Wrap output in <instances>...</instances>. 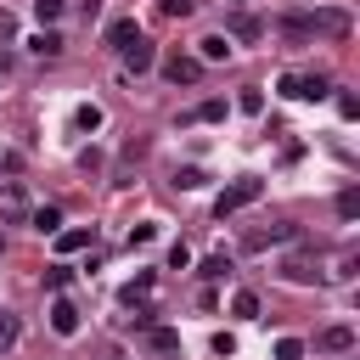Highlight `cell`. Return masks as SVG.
Wrapping results in <instances>:
<instances>
[{"label":"cell","instance_id":"1","mask_svg":"<svg viewBox=\"0 0 360 360\" xmlns=\"http://www.w3.org/2000/svg\"><path fill=\"white\" fill-rule=\"evenodd\" d=\"M264 197V180L259 174H242V180H231L219 197H214V219H231L236 208H248V202H259Z\"/></svg>","mask_w":360,"mask_h":360},{"label":"cell","instance_id":"2","mask_svg":"<svg viewBox=\"0 0 360 360\" xmlns=\"http://www.w3.org/2000/svg\"><path fill=\"white\" fill-rule=\"evenodd\" d=\"M304 231L292 225V219H276V225H253L248 236H242V248L248 253H264V248H281V242H298Z\"/></svg>","mask_w":360,"mask_h":360},{"label":"cell","instance_id":"3","mask_svg":"<svg viewBox=\"0 0 360 360\" xmlns=\"http://www.w3.org/2000/svg\"><path fill=\"white\" fill-rule=\"evenodd\" d=\"M276 90H281V96H292V101H321L332 84H326V73H281V79H276Z\"/></svg>","mask_w":360,"mask_h":360},{"label":"cell","instance_id":"4","mask_svg":"<svg viewBox=\"0 0 360 360\" xmlns=\"http://www.w3.org/2000/svg\"><path fill=\"white\" fill-rule=\"evenodd\" d=\"M0 225H28V191L17 180L0 186Z\"/></svg>","mask_w":360,"mask_h":360},{"label":"cell","instance_id":"5","mask_svg":"<svg viewBox=\"0 0 360 360\" xmlns=\"http://www.w3.org/2000/svg\"><path fill=\"white\" fill-rule=\"evenodd\" d=\"M309 28H315V34H326V39H349V11H338V6L309 11Z\"/></svg>","mask_w":360,"mask_h":360},{"label":"cell","instance_id":"6","mask_svg":"<svg viewBox=\"0 0 360 360\" xmlns=\"http://www.w3.org/2000/svg\"><path fill=\"white\" fill-rule=\"evenodd\" d=\"M163 79H169V84H197V79H202V62L174 51V56H163Z\"/></svg>","mask_w":360,"mask_h":360},{"label":"cell","instance_id":"7","mask_svg":"<svg viewBox=\"0 0 360 360\" xmlns=\"http://www.w3.org/2000/svg\"><path fill=\"white\" fill-rule=\"evenodd\" d=\"M281 276L298 281V287H309V281H321V264H315L309 253H287V259H281Z\"/></svg>","mask_w":360,"mask_h":360},{"label":"cell","instance_id":"8","mask_svg":"<svg viewBox=\"0 0 360 360\" xmlns=\"http://www.w3.org/2000/svg\"><path fill=\"white\" fill-rule=\"evenodd\" d=\"M276 34H281V39H292V45H309V39H315V28H309V17H304V11L276 17Z\"/></svg>","mask_w":360,"mask_h":360},{"label":"cell","instance_id":"9","mask_svg":"<svg viewBox=\"0 0 360 360\" xmlns=\"http://www.w3.org/2000/svg\"><path fill=\"white\" fill-rule=\"evenodd\" d=\"M315 349H321V354H349V349H354V326H326V332L315 338Z\"/></svg>","mask_w":360,"mask_h":360},{"label":"cell","instance_id":"10","mask_svg":"<svg viewBox=\"0 0 360 360\" xmlns=\"http://www.w3.org/2000/svg\"><path fill=\"white\" fill-rule=\"evenodd\" d=\"M135 39H141V22H135V17H112V22H107V45H112V51H124V45H135Z\"/></svg>","mask_w":360,"mask_h":360},{"label":"cell","instance_id":"11","mask_svg":"<svg viewBox=\"0 0 360 360\" xmlns=\"http://www.w3.org/2000/svg\"><path fill=\"white\" fill-rule=\"evenodd\" d=\"M51 332H56V338H73V332H79V309H73L68 298L51 304Z\"/></svg>","mask_w":360,"mask_h":360},{"label":"cell","instance_id":"12","mask_svg":"<svg viewBox=\"0 0 360 360\" xmlns=\"http://www.w3.org/2000/svg\"><path fill=\"white\" fill-rule=\"evenodd\" d=\"M152 62H158V51H152V45H146V34H141V39H135V45H124V68H129V73H146V68H152Z\"/></svg>","mask_w":360,"mask_h":360},{"label":"cell","instance_id":"13","mask_svg":"<svg viewBox=\"0 0 360 360\" xmlns=\"http://www.w3.org/2000/svg\"><path fill=\"white\" fill-rule=\"evenodd\" d=\"M146 158V141H129L124 152H118V169H112V186H129V169Z\"/></svg>","mask_w":360,"mask_h":360},{"label":"cell","instance_id":"14","mask_svg":"<svg viewBox=\"0 0 360 360\" xmlns=\"http://www.w3.org/2000/svg\"><path fill=\"white\" fill-rule=\"evenodd\" d=\"M236 39H264V22L253 17V11H231V22H225Z\"/></svg>","mask_w":360,"mask_h":360},{"label":"cell","instance_id":"15","mask_svg":"<svg viewBox=\"0 0 360 360\" xmlns=\"http://www.w3.org/2000/svg\"><path fill=\"white\" fill-rule=\"evenodd\" d=\"M28 51H34V56H62V34H56V28H39V34L28 39Z\"/></svg>","mask_w":360,"mask_h":360},{"label":"cell","instance_id":"16","mask_svg":"<svg viewBox=\"0 0 360 360\" xmlns=\"http://www.w3.org/2000/svg\"><path fill=\"white\" fill-rule=\"evenodd\" d=\"M225 56H231L225 34H208V39H197V62H225Z\"/></svg>","mask_w":360,"mask_h":360},{"label":"cell","instance_id":"17","mask_svg":"<svg viewBox=\"0 0 360 360\" xmlns=\"http://www.w3.org/2000/svg\"><path fill=\"white\" fill-rule=\"evenodd\" d=\"M28 225H34L39 236H56V231H62V214H56V208H28Z\"/></svg>","mask_w":360,"mask_h":360},{"label":"cell","instance_id":"18","mask_svg":"<svg viewBox=\"0 0 360 360\" xmlns=\"http://www.w3.org/2000/svg\"><path fill=\"white\" fill-rule=\"evenodd\" d=\"M146 349H158V354H174V349H180V332H169V326H146Z\"/></svg>","mask_w":360,"mask_h":360},{"label":"cell","instance_id":"19","mask_svg":"<svg viewBox=\"0 0 360 360\" xmlns=\"http://www.w3.org/2000/svg\"><path fill=\"white\" fill-rule=\"evenodd\" d=\"M90 248V231H56V253H79Z\"/></svg>","mask_w":360,"mask_h":360},{"label":"cell","instance_id":"20","mask_svg":"<svg viewBox=\"0 0 360 360\" xmlns=\"http://www.w3.org/2000/svg\"><path fill=\"white\" fill-rule=\"evenodd\" d=\"M231 315H242V321H253V315H259V292H248V287H242V292L231 298Z\"/></svg>","mask_w":360,"mask_h":360},{"label":"cell","instance_id":"21","mask_svg":"<svg viewBox=\"0 0 360 360\" xmlns=\"http://www.w3.org/2000/svg\"><path fill=\"white\" fill-rule=\"evenodd\" d=\"M236 107H242L248 118H253V112H264V90H259V84H248V90L236 96Z\"/></svg>","mask_w":360,"mask_h":360},{"label":"cell","instance_id":"22","mask_svg":"<svg viewBox=\"0 0 360 360\" xmlns=\"http://www.w3.org/2000/svg\"><path fill=\"white\" fill-rule=\"evenodd\" d=\"M202 180H208V174H202L197 163H186V169H174V186H180V191H197Z\"/></svg>","mask_w":360,"mask_h":360},{"label":"cell","instance_id":"23","mask_svg":"<svg viewBox=\"0 0 360 360\" xmlns=\"http://www.w3.org/2000/svg\"><path fill=\"white\" fill-rule=\"evenodd\" d=\"M338 219H360V191H338Z\"/></svg>","mask_w":360,"mask_h":360},{"label":"cell","instance_id":"24","mask_svg":"<svg viewBox=\"0 0 360 360\" xmlns=\"http://www.w3.org/2000/svg\"><path fill=\"white\" fill-rule=\"evenodd\" d=\"M197 118H202V124H219V118H225V101H219V96H208V101L197 107Z\"/></svg>","mask_w":360,"mask_h":360},{"label":"cell","instance_id":"25","mask_svg":"<svg viewBox=\"0 0 360 360\" xmlns=\"http://www.w3.org/2000/svg\"><path fill=\"white\" fill-rule=\"evenodd\" d=\"M73 124H79V129H101V107H90V101H84V107L73 112Z\"/></svg>","mask_w":360,"mask_h":360},{"label":"cell","instance_id":"26","mask_svg":"<svg viewBox=\"0 0 360 360\" xmlns=\"http://www.w3.org/2000/svg\"><path fill=\"white\" fill-rule=\"evenodd\" d=\"M225 270H231V259H225V253H214V259H208V264H202V270H197V276H202V281H219V276H225Z\"/></svg>","mask_w":360,"mask_h":360},{"label":"cell","instance_id":"27","mask_svg":"<svg viewBox=\"0 0 360 360\" xmlns=\"http://www.w3.org/2000/svg\"><path fill=\"white\" fill-rule=\"evenodd\" d=\"M68 281H73V270H68V264H51V270H45V287H51V292H62Z\"/></svg>","mask_w":360,"mask_h":360},{"label":"cell","instance_id":"28","mask_svg":"<svg viewBox=\"0 0 360 360\" xmlns=\"http://www.w3.org/2000/svg\"><path fill=\"white\" fill-rule=\"evenodd\" d=\"M141 292H152V270H141V276H135V281H129V287H124V304H135V298H141Z\"/></svg>","mask_w":360,"mask_h":360},{"label":"cell","instance_id":"29","mask_svg":"<svg viewBox=\"0 0 360 360\" xmlns=\"http://www.w3.org/2000/svg\"><path fill=\"white\" fill-rule=\"evenodd\" d=\"M276 360H304V343H298V338H281V343H276Z\"/></svg>","mask_w":360,"mask_h":360},{"label":"cell","instance_id":"30","mask_svg":"<svg viewBox=\"0 0 360 360\" xmlns=\"http://www.w3.org/2000/svg\"><path fill=\"white\" fill-rule=\"evenodd\" d=\"M34 17H39V22H56V17H62V0H34Z\"/></svg>","mask_w":360,"mask_h":360},{"label":"cell","instance_id":"31","mask_svg":"<svg viewBox=\"0 0 360 360\" xmlns=\"http://www.w3.org/2000/svg\"><path fill=\"white\" fill-rule=\"evenodd\" d=\"M17 332H22V326H17V321H11V315H0V354H6V349H11V343H17Z\"/></svg>","mask_w":360,"mask_h":360},{"label":"cell","instance_id":"32","mask_svg":"<svg viewBox=\"0 0 360 360\" xmlns=\"http://www.w3.org/2000/svg\"><path fill=\"white\" fill-rule=\"evenodd\" d=\"M186 264H191V248L174 242V248H169V270H186Z\"/></svg>","mask_w":360,"mask_h":360},{"label":"cell","instance_id":"33","mask_svg":"<svg viewBox=\"0 0 360 360\" xmlns=\"http://www.w3.org/2000/svg\"><path fill=\"white\" fill-rule=\"evenodd\" d=\"M197 0H163V17H191Z\"/></svg>","mask_w":360,"mask_h":360},{"label":"cell","instance_id":"34","mask_svg":"<svg viewBox=\"0 0 360 360\" xmlns=\"http://www.w3.org/2000/svg\"><path fill=\"white\" fill-rule=\"evenodd\" d=\"M338 112H343V118H360V101H354V96L343 90V96H338Z\"/></svg>","mask_w":360,"mask_h":360},{"label":"cell","instance_id":"35","mask_svg":"<svg viewBox=\"0 0 360 360\" xmlns=\"http://www.w3.org/2000/svg\"><path fill=\"white\" fill-rule=\"evenodd\" d=\"M152 236H158V231H152V225H135V231H129V248H146V242H152Z\"/></svg>","mask_w":360,"mask_h":360},{"label":"cell","instance_id":"36","mask_svg":"<svg viewBox=\"0 0 360 360\" xmlns=\"http://www.w3.org/2000/svg\"><path fill=\"white\" fill-rule=\"evenodd\" d=\"M0 253H6V236H0Z\"/></svg>","mask_w":360,"mask_h":360},{"label":"cell","instance_id":"37","mask_svg":"<svg viewBox=\"0 0 360 360\" xmlns=\"http://www.w3.org/2000/svg\"><path fill=\"white\" fill-rule=\"evenodd\" d=\"M0 79H6V68H0Z\"/></svg>","mask_w":360,"mask_h":360},{"label":"cell","instance_id":"38","mask_svg":"<svg viewBox=\"0 0 360 360\" xmlns=\"http://www.w3.org/2000/svg\"><path fill=\"white\" fill-rule=\"evenodd\" d=\"M236 6H248V0H236Z\"/></svg>","mask_w":360,"mask_h":360}]
</instances>
